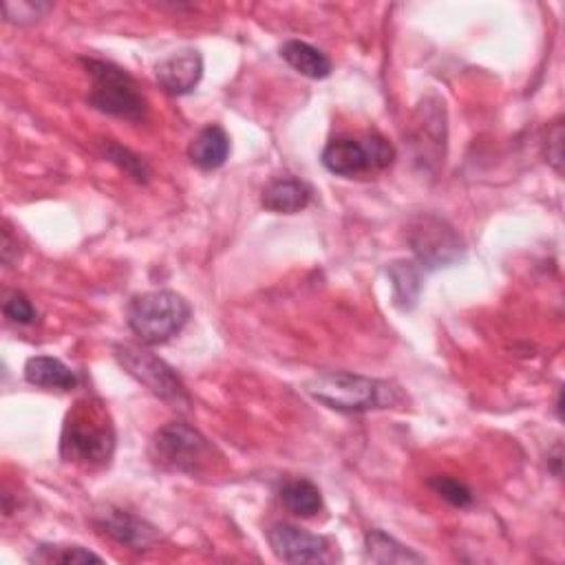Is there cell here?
Wrapping results in <instances>:
<instances>
[{"label":"cell","mask_w":565,"mask_h":565,"mask_svg":"<svg viewBox=\"0 0 565 565\" xmlns=\"http://www.w3.org/2000/svg\"><path fill=\"white\" fill-rule=\"evenodd\" d=\"M428 486H431L439 497H442L445 501H449L451 506L466 509V506L473 504V492H471L462 481H458V479H453V477H442V475L431 477V479H428Z\"/></svg>","instance_id":"cell-20"},{"label":"cell","mask_w":565,"mask_h":565,"mask_svg":"<svg viewBox=\"0 0 565 565\" xmlns=\"http://www.w3.org/2000/svg\"><path fill=\"white\" fill-rule=\"evenodd\" d=\"M307 394L325 407L345 413L378 411L402 402L400 387L394 383L347 371H328L317 375L307 383Z\"/></svg>","instance_id":"cell-2"},{"label":"cell","mask_w":565,"mask_h":565,"mask_svg":"<svg viewBox=\"0 0 565 565\" xmlns=\"http://www.w3.org/2000/svg\"><path fill=\"white\" fill-rule=\"evenodd\" d=\"M264 206L277 215H296L311 202V188L294 177H281L264 188Z\"/></svg>","instance_id":"cell-12"},{"label":"cell","mask_w":565,"mask_h":565,"mask_svg":"<svg viewBox=\"0 0 565 565\" xmlns=\"http://www.w3.org/2000/svg\"><path fill=\"white\" fill-rule=\"evenodd\" d=\"M3 10H5V16H8L10 23L25 25V23L38 21L49 10V5L47 3H29V0H18V3H5Z\"/></svg>","instance_id":"cell-23"},{"label":"cell","mask_w":565,"mask_h":565,"mask_svg":"<svg viewBox=\"0 0 565 565\" xmlns=\"http://www.w3.org/2000/svg\"><path fill=\"white\" fill-rule=\"evenodd\" d=\"M367 558L373 563H422L424 558L409 550L407 545L398 543L383 530H371L364 539Z\"/></svg>","instance_id":"cell-17"},{"label":"cell","mask_w":565,"mask_h":565,"mask_svg":"<svg viewBox=\"0 0 565 565\" xmlns=\"http://www.w3.org/2000/svg\"><path fill=\"white\" fill-rule=\"evenodd\" d=\"M115 356L119 364L127 369L136 381H140L151 394L181 409L191 407V396H188L183 383L162 358L133 345L115 347Z\"/></svg>","instance_id":"cell-6"},{"label":"cell","mask_w":565,"mask_h":565,"mask_svg":"<svg viewBox=\"0 0 565 565\" xmlns=\"http://www.w3.org/2000/svg\"><path fill=\"white\" fill-rule=\"evenodd\" d=\"M153 458L162 468L195 475L208 468L213 447L208 439L185 422H170L162 426L151 445Z\"/></svg>","instance_id":"cell-5"},{"label":"cell","mask_w":565,"mask_h":565,"mask_svg":"<svg viewBox=\"0 0 565 565\" xmlns=\"http://www.w3.org/2000/svg\"><path fill=\"white\" fill-rule=\"evenodd\" d=\"M283 506L296 517H313L323 511V497L319 486H313L309 479H290L281 488Z\"/></svg>","instance_id":"cell-16"},{"label":"cell","mask_w":565,"mask_h":565,"mask_svg":"<svg viewBox=\"0 0 565 565\" xmlns=\"http://www.w3.org/2000/svg\"><path fill=\"white\" fill-rule=\"evenodd\" d=\"M188 155H191V162L197 168L217 170L226 164L230 155V138L217 124H210V127L197 133L191 149H188Z\"/></svg>","instance_id":"cell-14"},{"label":"cell","mask_w":565,"mask_h":565,"mask_svg":"<svg viewBox=\"0 0 565 565\" xmlns=\"http://www.w3.org/2000/svg\"><path fill=\"white\" fill-rule=\"evenodd\" d=\"M106 157L113 159L119 168L127 170V172H129L131 177H136L138 181H146L149 175H151L149 166H146L138 155H133L131 151L121 149V146H117V144H113V142L106 144Z\"/></svg>","instance_id":"cell-21"},{"label":"cell","mask_w":565,"mask_h":565,"mask_svg":"<svg viewBox=\"0 0 565 565\" xmlns=\"http://www.w3.org/2000/svg\"><path fill=\"white\" fill-rule=\"evenodd\" d=\"M561 140H563V127L561 124H556L554 127V131H552V136H550V142L548 144H552L554 146V153L550 155V162L554 164V168L561 172Z\"/></svg>","instance_id":"cell-24"},{"label":"cell","mask_w":565,"mask_h":565,"mask_svg":"<svg viewBox=\"0 0 565 565\" xmlns=\"http://www.w3.org/2000/svg\"><path fill=\"white\" fill-rule=\"evenodd\" d=\"M3 311L12 323H18V325H31L36 321V309H34L31 300L21 292H14L12 296H8Z\"/></svg>","instance_id":"cell-22"},{"label":"cell","mask_w":565,"mask_h":565,"mask_svg":"<svg viewBox=\"0 0 565 565\" xmlns=\"http://www.w3.org/2000/svg\"><path fill=\"white\" fill-rule=\"evenodd\" d=\"M95 524L106 537H111L113 541L127 545L131 550H149L159 539V532L155 526H151L129 513H124V511H115V509L104 511L95 519Z\"/></svg>","instance_id":"cell-11"},{"label":"cell","mask_w":565,"mask_h":565,"mask_svg":"<svg viewBox=\"0 0 565 565\" xmlns=\"http://www.w3.org/2000/svg\"><path fill=\"white\" fill-rule=\"evenodd\" d=\"M115 451V428L98 400H80L67 415L60 439V455L85 468L106 466Z\"/></svg>","instance_id":"cell-1"},{"label":"cell","mask_w":565,"mask_h":565,"mask_svg":"<svg viewBox=\"0 0 565 565\" xmlns=\"http://www.w3.org/2000/svg\"><path fill=\"white\" fill-rule=\"evenodd\" d=\"M389 279L394 283L396 305L402 309H411L418 303L422 290V277L418 266L411 261H396L389 268Z\"/></svg>","instance_id":"cell-18"},{"label":"cell","mask_w":565,"mask_h":565,"mask_svg":"<svg viewBox=\"0 0 565 565\" xmlns=\"http://www.w3.org/2000/svg\"><path fill=\"white\" fill-rule=\"evenodd\" d=\"M155 74L164 91H168L170 95H185L200 85L204 76V60L200 51L188 49L162 60Z\"/></svg>","instance_id":"cell-10"},{"label":"cell","mask_w":565,"mask_h":565,"mask_svg":"<svg viewBox=\"0 0 565 565\" xmlns=\"http://www.w3.org/2000/svg\"><path fill=\"white\" fill-rule=\"evenodd\" d=\"M34 561L69 565V563H100L102 556L80 545H40L38 552L34 554Z\"/></svg>","instance_id":"cell-19"},{"label":"cell","mask_w":565,"mask_h":565,"mask_svg":"<svg viewBox=\"0 0 565 565\" xmlns=\"http://www.w3.org/2000/svg\"><path fill=\"white\" fill-rule=\"evenodd\" d=\"M281 55L294 72H298L305 78L323 80L332 74L330 57L323 51H319L317 47H311L307 42L290 40L281 47Z\"/></svg>","instance_id":"cell-15"},{"label":"cell","mask_w":565,"mask_h":565,"mask_svg":"<svg viewBox=\"0 0 565 565\" xmlns=\"http://www.w3.org/2000/svg\"><path fill=\"white\" fill-rule=\"evenodd\" d=\"M188 319H191V305L170 290L142 294L131 300L127 311L129 328L146 345L170 341L185 328Z\"/></svg>","instance_id":"cell-3"},{"label":"cell","mask_w":565,"mask_h":565,"mask_svg":"<svg viewBox=\"0 0 565 565\" xmlns=\"http://www.w3.org/2000/svg\"><path fill=\"white\" fill-rule=\"evenodd\" d=\"M394 157V146L381 136H369L364 140L338 138L325 146L323 166L334 175L354 177L369 170H383Z\"/></svg>","instance_id":"cell-8"},{"label":"cell","mask_w":565,"mask_h":565,"mask_svg":"<svg viewBox=\"0 0 565 565\" xmlns=\"http://www.w3.org/2000/svg\"><path fill=\"white\" fill-rule=\"evenodd\" d=\"M25 378L29 385H36L42 389L72 391L78 387L76 371L62 360L51 358V356L29 358L25 364Z\"/></svg>","instance_id":"cell-13"},{"label":"cell","mask_w":565,"mask_h":565,"mask_svg":"<svg viewBox=\"0 0 565 565\" xmlns=\"http://www.w3.org/2000/svg\"><path fill=\"white\" fill-rule=\"evenodd\" d=\"M85 65L93 82L89 102L98 111L131 121L146 117V100L127 72L102 60H85Z\"/></svg>","instance_id":"cell-4"},{"label":"cell","mask_w":565,"mask_h":565,"mask_svg":"<svg viewBox=\"0 0 565 565\" xmlns=\"http://www.w3.org/2000/svg\"><path fill=\"white\" fill-rule=\"evenodd\" d=\"M407 241L418 261L428 268H445L462 259L464 243L460 234L442 219L433 215H420L409 223Z\"/></svg>","instance_id":"cell-7"},{"label":"cell","mask_w":565,"mask_h":565,"mask_svg":"<svg viewBox=\"0 0 565 565\" xmlns=\"http://www.w3.org/2000/svg\"><path fill=\"white\" fill-rule=\"evenodd\" d=\"M270 545L274 554L285 563H332L336 561V552L330 539L321 535H311L303 528L290 524H277L268 532Z\"/></svg>","instance_id":"cell-9"}]
</instances>
